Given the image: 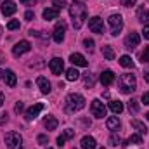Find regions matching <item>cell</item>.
Here are the masks:
<instances>
[{
	"instance_id": "cell-1",
	"label": "cell",
	"mask_w": 149,
	"mask_h": 149,
	"mask_svg": "<svg viewBox=\"0 0 149 149\" xmlns=\"http://www.w3.org/2000/svg\"><path fill=\"white\" fill-rule=\"evenodd\" d=\"M70 16H71L73 28H74V30H80V28L83 26L85 19H87V7H85L81 2L74 0L73 3L70 5Z\"/></svg>"
},
{
	"instance_id": "cell-2",
	"label": "cell",
	"mask_w": 149,
	"mask_h": 149,
	"mask_svg": "<svg viewBox=\"0 0 149 149\" xmlns=\"http://www.w3.org/2000/svg\"><path fill=\"white\" fill-rule=\"evenodd\" d=\"M85 108V97L80 94H70L66 97V113H76Z\"/></svg>"
},
{
	"instance_id": "cell-3",
	"label": "cell",
	"mask_w": 149,
	"mask_h": 149,
	"mask_svg": "<svg viewBox=\"0 0 149 149\" xmlns=\"http://www.w3.org/2000/svg\"><path fill=\"white\" fill-rule=\"evenodd\" d=\"M137 88V80L135 76L130 73H125L120 76V90L121 94H132Z\"/></svg>"
},
{
	"instance_id": "cell-4",
	"label": "cell",
	"mask_w": 149,
	"mask_h": 149,
	"mask_svg": "<svg viewBox=\"0 0 149 149\" xmlns=\"http://www.w3.org/2000/svg\"><path fill=\"white\" fill-rule=\"evenodd\" d=\"M5 144L9 149H23V137L17 132H7L5 134Z\"/></svg>"
},
{
	"instance_id": "cell-5",
	"label": "cell",
	"mask_w": 149,
	"mask_h": 149,
	"mask_svg": "<svg viewBox=\"0 0 149 149\" xmlns=\"http://www.w3.org/2000/svg\"><path fill=\"white\" fill-rule=\"evenodd\" d=\"M108 23H109L113 37H116V35L121 33V30H123V17H121V14H111L109 19H108Z\"/></svg>"
},
{
	"instance_id": "cell-6",
	"label": "cell",
	"mask_w": 149,
	"mask_h": 149,
	"mask_svg": "<svg viewBox=\"0 0 149 149\" xmlns=\"http://www.w3.org/2000/svg\"><path fill=\"white\" fill-rule=\"evenodd\" d=\"M88 28H90L92 33H97V35L104 33V23H102V19L99 16H94V17L88 19Z\"/></svg>"
},
{
	"instance_id": "cell-7",
	"label": "cell",
	"mask_w": 149,
	"mask_h": 149,
	"mask_svg": "<svg viewBox=\"0 0 149 149\" xmlns=\"http://www.w3.org/2000/svg\"><path fill=\"white\" fill-rule=\"evenodd\" d=\"M30 50H31V43L26 42V40H21V42H17V43L12 47L14 57H19V56H23V54H26V52H30Z\"/></svg>"
},
{
	"instance_id": "cell-8",
	"label": "cell",
	"mask_w": 149,
	"mask_h": 149,
	"mask_svg": "<svg viewBox=\"0 0 149 149\" xmlns=\"http://www.w3.org/2000/svg\"><path fill=\"white\" fill-rule=\"evenodd\" d=\"M90 111L95 118H102V116H106V106L102 104L101 99H94L90 104Z\"/></svg>"
},
{
	"instance_id": "cell-9",
	"label": "cell",
	"mask_w": 149,
	"mask_h": 149,
	"mask_svg": "<svg viewBox=\"0 0 149 149\" xmlns=\"http://www.w3.org/2000/svg\"><path fill=\"white\" fill-rule=\"evenodd\" d=\"M49 68H50V71L54 74H61L64 71V61H63L61 57H54V59H50Z\"/></svg>"
},
{
	"instance_id": "cell-10",
	"label": "cell",
	"mask_w": 149,
	"mask_h": 149,
	"mask_svg": "<svg viewBox=\"0 0 149 149\" xmlns=\"http://www.w3.org/2000/svg\"><path fill=\"white\" fill-rule=\"evenodd\" d=\"M64 33H66V26H64L63 23H57L56 28H54V33H52L54 42H56V43H61V42L64 40Z\"/></svg>"
},
{
	"instance_id": "cell-11",
	"label": "cell",
	"mask_w": 149,
	"mask_h": 149,
	"mask_svg": "<svg viewBox=\"0 0 149 149\" xmlns=\"http://www.w3.org/2000/svg\"><path fill=\"white\" fill-rule=\"evenodd\" d=\"M43 108H45V106H43V104H40V102H38V104H35V106H31V108L26 111V120H28V121L35 120L38 114L43 111Z\"/></svg>"
},
{
	"instance_id": "cell-12",
	"label": "cell",
	"mask_w": 149,
	"mask_h": 149,
	"mask_svg": "<svg viewBox=\"0 0 149 149\" xmlns=\"http://www.w3.org/2000/svg\"><path fill=\"white\" fill-rule=\"evenodd\" d=\"M70 61H71V64L73 66H80V68H85V66H88V61L81 56V54H71L70 56Z\"/></svg>"
},
{
	"instance_id": "cell-13",
	"label": "cell",
	"mask_w": 149,
	"mask_h": 149,
	"mask_svg": "<svg viewBox=\"0 0 149 149\" xmlns=\"http://www.w3.org/2000/svg\"><path fill=\"white\" fill-rule=\"evenodd\" d=\"M0 10H2V14H3V16H12V14L17 10V7H16V3H14V2L7 0V2H3V3H2Z\"/></svg>"
},
{
	"instance_id": "cell-14",
	"label": "cell",
	"mask_w": 149,
	"mask_h": 149,
	"mask_svg": "<svg viewBox=\"0 0 149 149\" xmlns=\"http://www.w3.org/2000/svg\"><path fill=\"white\" fill-rule=\"evenodd\" d=\"M139 42H141L139 33H130L128 37L125 38V47H127V49H135V47L139 45Z\"/></svg>"
},
{
	"instance_id": "cell-15",
	"label": "cell",
	"mask_w": 149,
	"mask_h": 149,
	"mask_svg": "<svg viewBox=\"0 0 149 149\" xmlns=\"http://www.w3.org/2000/svg\"><path fill=\"white\" fill-rule=\"evenodd\" d=\"M37 85H38V88H40L42 94H49V92H50V81H49L45 76H38Z\"/></svg>"
},
{
	"instance_id": "cell-16",
	"label": "cell",
	"mask_w": 149,
	"mask_h": 149,
	"mask_svg": "<svg viewBox=\"0 0 149 149\" xmlns=\"http://www.w3.org/2000/svg\"><path fill=\"white\" fill-rule=\"evenodd\" d=\"M113 81H114V73H113V71L106 70V71L101 73V83H102L104 87H109Z\"/></svg>"
},
{
	"instance_id": "cell-17",
	"label": "cell",
	"mask_w": 149,
	"mask_h": 149,
	"mask_svg": "<svg viewBox=\"0 0 149 149\" xmlns=\"http://www.w3.org/2000/svg\"><path fill=\"white\" fill-rule=\"evenodd\" d=\"M3 80H5L7 87H14L16 81H17V78H16V74H14L12 70H5V71H3Z\"/></svg>"
},
{
	"instance_id": "cell-18",
	"label": "cell",
	"mask_w": 149,
	"mask_h": 149,
	"mask_svg": "<svg viewBox=\"0 0 149 149\" xmlns=\"http://www.w3.org/2000/svg\"><path fill=\"white\" fill-rule=\"evenodd\" d=\"M137 19H139L142 24H149V10L146 7H139V9H137Z\"/></svg>"
},
{
	"instance_id": "cell-19",
	"label": "cell",
	"mask_w": 149,
	"mask_h": 149,
	"mask_svg": "<svg viewBox=\"0 0 149 149\" xmlns=\"http://www.w3.org/2000/svg\"><path fill=\"white\" fill-rule=\"evenodd\" d=\"M80 146H81V149H95V139L90 137V135H85V137L81 139Z\"/></svg>"
},
{
	"instance_id": "cell-20",
	"label": "cell",
	"mask_w": 149,
	"mask_h": 149,
	"mask_svg": "<svg viewBox=\"0 0 149 149\" xmlns=\"http://www.w3.org/2000/svg\"><path fill=\"white\" fill-rule=\"evenodd\" d=\"M43 125H45V128H47V130H56V128H57V125H59V121H57V118H56V116H47V118H45V121H43Z\"/></svg>"
},
{
	"instance_id": "cell-21",
	"label": "cell",
	"mask_w": 149,
	"mask_h": 149,
	"mask_svg": "<svg viewBox=\"0 0 149 149\" xmlns=\"http://www.w3.org/2000/svg\"><path fill=\"white\" fill-rule=\"evenodd\" d=\"M57 17H59V10L57 9H45L43 10V19L52 21V19H57Z\"/></svg>"
},
{
	"instance_id": "cell-22",
	"label": "cell",
	"mask_w": 149,
	"mask_h": 149,
	"mask_svg": "<svg viewBox=\"0 0 149 149\" xmlns=\"http://www.w3.org/2000/svg\"><path fill=\"white\" fill-rule=\"evenodd\" d=\"M120 66H123V68H134L135 64H134V59L130 57V56H121L120 57Z\"/></svg>"
},
{
	"instance_id": "cell-23",
	"label": "cell",
	"mask_w": 149,
	"mask_h": 149,
	"mask_svg": "<svg viewBox=\"0 0 149 149\" xmlns=\"http://www.w3.org/2000/svg\"><path fill=\"white\" fill-rule=\"evenodd\" d=\"M132 127H134V128L139 132V135H146V134H148V128H146V125H144V123H141L139 120H134V121H132Z\"/></svg>"
},
{
	"instance_id": "cell-24",
	"label": "cell",
	"mask_w": 149,
	"mask_h": 149,
	"mask_svg": "<svg viewBox=\"0 0 149 149\" xmlns=\"http://www.w3.org/2000/svg\"><path fill=\"white\" fill-rule=\"evenodd\" d=\"M78 78H80V73H78L76 68H70V70L66 71V80H68V81H76Z\"/></svg>"
},
{
	"instance_id": "cell-25",
	"label": "cell",
	"mask_w": 149,
	"mask_h": 149,
	"mask_svg": "<svg viewBox=\"0 0 149 149\" xmlns=\"http://www.w3.org/2000/svg\"><path fill=\"white\" fill-rule=\"evenodd\" d=\"M109 109H111L114 114H120V113L123 111V104H121L120 101H111V102H109Z\"/></svg>"
},
{
	"instance_id": "cell-26",
	"label": "cell",
	"mask_w": 149,
	"mask_h": 149,
	"mask_svg": "<svg viewBox=\"0 0 149 149\" xmlns=\"http://www.w3.org/2000/svg\"><path fill=\"white\" fill-rule=\"evenodd\" d=\"M106 125H108V128H109V130H118L121 123H120V120H118L116 116H111V118L108 120V123H106Z\"/></svg>"
},
{
	"instance_id": "cell-27",
	"label": "cell",
	"mask_w": 149,
	"mask_h": 149,
	"mask_svg": "<svg viewBox=\"0 0 149 149\" xmlns=\"http://www.w3.org/2000/svg\"><path fill=\"white\" fill-rule=\"evenodd\" d=\"M83 81H85V85L88 87V88H92L94 85H95V76L92 73H85V76H83Z\"/></svg>"
},
{
	"instance_id": "cell-28",
	"label": "cell",
	"mask_w": 149,
	"mask_h": 149,
	"mask_svg": "<svg viewBox=\"0 0 149 149\" xmlns=\"http://www.w3.org/2000/svg\"><path fill=\"white\" fill-rule=\"evenodd\" d=\"M102 54H104V57H106L108 61H113V59H114V52H113V49L109 45H104V47H102Z\"/></svg>"
},
{
	"instance_id": "cell-29",
	"label": "cell",
	"mask_w": 149,
	"mask_h": 149,
	"mask_svg": "<svg viewBox=\"0 0 149 149\" xmlns=\"http://www.w3.org/2000/svg\"><path fill=\"white\" fill-rule=\"evenodd\" d=\"M127 144H142V137L139 134L137 135H130L128 141H127Z\"/></svg>"
},
{
	"instance_id": "cell-30",
	"label": "cell",
	"mask_w": 149,
	"mask_h": 149,
	"mask_svg": "<svg viewBox=\"0 0 149 149\" xmlns=\"http://www.w3.org/2000/svg\"><path fill=\"white\" fill-rule=\"evenodd\" d=\"M120 144H121V139H120V135H114V134H113L111 137H109V146L116 148V146H120Z\"/></svg>"
},
{
	"instance_id": "cell-31",
	"label": "cell",
	"mask_w": 149,
	"mask_h": 149,
	"mask_svg": "<svg viewBox=\"0 0 149 149\" xmlns=\"http://www.w3.org/2000/svg\"><path fill=\"white\" fill-rule=\"evenodd\" d=\"M64 141H68V139H73L74 137V130H71V128H66L64 132H63V135H61Z\"/></svg>"
},
{
	"instance_id": "cell-32",
	"label": "cell",
	"mask_w": 149,
	"mask_h": 149,
	"mask_svg": "<svg viewBox=\"0 0 149 149\" xmlns=\"http://www.w3.org/2000/svg\"><path fill=\"white\" fill-rule=\"evenodd\" d=\"M128 109H130L132 113H137V111H139V102H137L135 99H132V101H130V104H128Z\"/></svg>"
},
{
	"instance_id": "cell-33",
	"label": "cell",
	"mask_w": 149,
	"mask_h": 149,
	"mask_svg": "<svg viewBox=\"0 0 149 149\" xmlns=\"http://www.w3.org/2000/svg\"><path fill=\"white\" fill-rule=\"evenodd\" d=\"M7 30H19V21H16V19L9 21L7 23Z\"/></svg>"
},
{
	"instance_id": "cell-34",
	"label": "cell",
	"mask_w": 149,
	"mask_h": 149,
	"mask_svg": "<svg viewBox=\"0 0 149 149\" xmlns=\"http://www.w3.org/2000/svg\"><path fill=\"white\" fill-rule=\"evenodd\" d=\"M52 3H54V9H57V10H61V9H64V7H66L64 0H52Z\"/></svg>"
},
{
	"instance_id": "cell-35",
	"label": "cell",
	"mask_w": 149,
	"mask_h": 149,
	"mask_svg": "<svg viewBox=\"0 0 149 149\" xmlns=\"http://www.w3.org/2000/svg\"><path fill=\"white\" fill-rule=\"evenodd\" d=\"M83 45H85L87 50H92V49H94V40H92V38H85V40H83Z\"/></svg>"
},
{
	"instance_id": "cell-36",
	"label": "cell",
	"mask_w": 149,
	"mask_h": 149,
	"mask_svg": "<svg viewBox=\"0 0 149 149\" xmlns=\"http://www.w3.org/2000/svg\"><path fill=\"white\" fill-rule=\"evenodd\" d=\"M141 59H142V63H149V47L144 49V52L141 54Z\"/></svg>"
},
{
	"instance_id": "cell-37",
	"label": "cell",
	"mask_w": 149,
	"mask_h": 149,
	"mask_svg": "<svg viewBox=\"0 0 149 149\" xmlns=\"http://www.w3.org/2000/svg\"><path fill=\"white\" fill-rule=\"evenodd\" d=\"M38 142L45 146V144H49V137L47 135H38Z\"/></svg>"
},
{
	"instance_id": "cell-38",
	"label": "cell",
	"mask_w": 149,
	"mask_h": 149,
	"mask_svg": "<svg viewBox=\"0 0 149 149\" xmlns=\"http://www.w3.org/2000/svg\"><path fill=\"white\" fill-rule=\"evenodd\" d=\"M23 109H24V104H23V102H16V106H14V111H16V113H21Z\"/></svg>"
},
{
	"instance_id": "cell-39",
	"label": "cell",
	"mask_w": 149,
	"mask_h": 149,
	"mask_svg": "<svg viewBox=\"0 0 149 149\" xmlns=\"http://www.w3.org/2000/svg\"><path fill=\"white\" fill-rule=\"evenodd\" d=\"M24 19H26V21H31V19H35V14H33L31 10H26V14H24Z\"/></svg>"
},
{
	"instance_id": "cell-40",
	"label": "cell",
	"mask_w": 149,
	"mask_h": 149,
	"mask_svg": "<svg viewBox=\"0 0 149 149\" xmlns=\"http://www.w3.org/2000/svg\"><path fill=\"white\" fill-rule=\"evenodd\" d=\"M121 5H125V7H132V5H135V0H121Z\"/></svg>"
},
{
	"instance_id": "cell-41",
	"label": "cell",
	"mask_w": 149,
	"mask_h": 149,
	"mask_svg": "<svg viewBox=\"0 0 149 149\" xmlns=\"http://www.w3.org/2000/svg\"><path fill=\"white\" fill-rule=\"evenodd\" d=\"M21 3H23V5H35L37 0H21Z\"/></svg>"
},
{
	"instance_id": "cell-42",
	"label": "cell",
	"mask_w": 149,
	"mask_h": 149,
	"mask_svg": "<svg viewBox=\"0 0 149 149\" xmlns=\"http://www.w3.org/2000/svg\"><path fill=\"white\" fill-rule=\"evenodd\" d=\"M142 102H144V104H149V92H146V94L142 95Z\"/></svg>"
},
{
	"instance_id": "cell-43",
	"label": "cell",
	"mask_w": 149,
	"mask_h": 149,
	"mask_svg": "<svg viewBox=\"0 0 149 149\" xmlns=\"http://www.w3.org/2000/svg\"><path fill=\"white\" fill-rule=\"evenodd\" d=\"M142 33H144V38H148L149 40V24L148 26H144V31H142Z\"/></svg>"
},
{
	"instance_id": "cell-44",
	"label": "cell",
	"mask_w": 149,
	"mask_h": 149,
	"mask_svg": "<svg viewBox=\"0 0 149 149\" xmlns=\"http://www.w3.org/2000/svg\"><path fill=\"white\" fill-rule=\"evenodd\" d=\"M5 121H7V114H2V116H0V125L5 123Z\"/></svg>"
},
{
	"instance_id": "cell-45",
	"label": "cell",
	"mask_w": 149,
	"mask_h": 149,
	"mask_svg": "<svg viewBox=\"0 0 149 149\" xmlns=\"http://www.w3.org/2000/svg\"><path fill=\"white\" fill-rule=\"evenodd\" d=\"M2 104H3V94L0 92V106H2Z\"/></svg>"
},
{
	"instance_id": "cell-46",
	"label": "cell",
	"mask_w": 149,
	"mask_h": 149,
	"mask_svg": "<svg viewBox=\"0 0 149 149\" xmlns=\"http://www.w3.org/2000/svg\"><path fill=\"white\" fill-rule=\"evenodd\" d=\"M144 78H146V81L149 83V73H146V74H144Z\"/></svg>"
},
{
	"instance_id": "cell-47",
	"label": "cell",
	"mask_w": 149,
	"mask_h": 149,
	"mask_svg": "<svg viewBox=\"0 0 149 149\" xmlns=\"http://www.w3.org/2000/svg\"><path fill=\"white\" fill-rule=\"evenodd\" d=\"M2 76H3V71H2V70H0V78H2Z\"/></svg>"
},
{
	"instance_id": "cell-48",
	"label": "cell",
	"mask_w": 149,
	"mask_h": 149,
	"mask_svg": "<svg viewBox=\"0 0 149 149\" xmlns=\"http://www.w3.org/2000/svg\"><path fill=\"white\" fill-rule=\"evenodd\" d=\"M146 118H148V121H149V113H148V114H146Z\"/></svg>"
},
{
	"instance_id": "cell-49",
	"label": "cell",
	"mask_w": 149,
	"mask_h": 149,
	"mask_svg": "<svg viewBox=\"0 0 149 149\" xmlns=\"http://www.w3.org/2000/svg\"><path fill=\"white\" fill-rule=\"evenodd\" d=\"M101 149H104V148H101Z\"/></svg>"
},
{
	"instance_id": "cell-50",
	"label": "cell",
	"mask_w": 149,
	"mask_h": 149,
	"mask_svg": "<svg viewBox=\"0 0 149 149\" xmlns=\"http://www.w3.org/2000/svg\"><path fill=\"white\" fill-rule=\"evenodd\" d=\"M47 149H50V148H47Z\"/></svg>"
}]
</instances>
